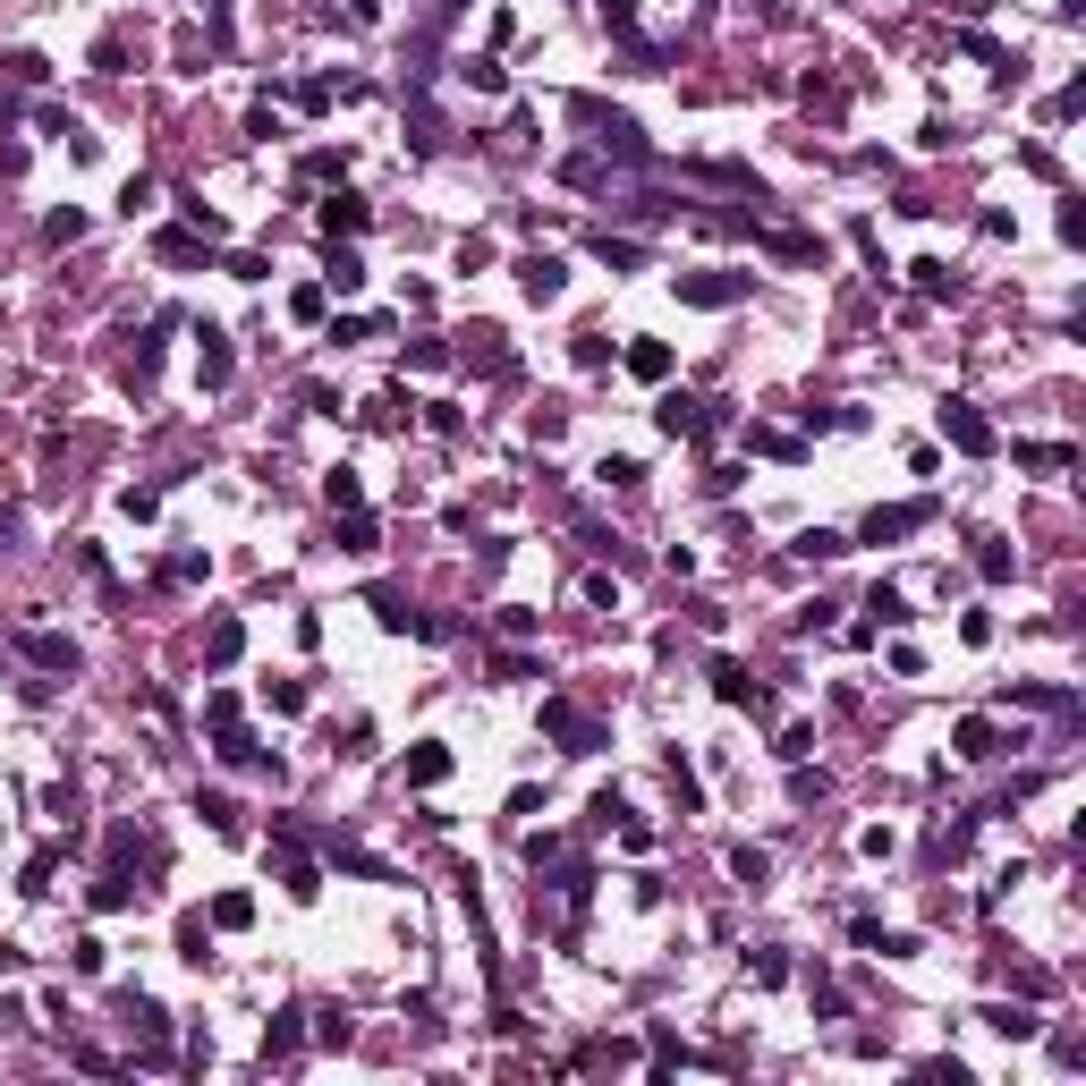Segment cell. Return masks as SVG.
<instances>
[{
    "label": "cell",
    "instance_id": "1",
    "mask_svg": "<svg viewBox=\"0 0 1086 1086\" xmlns=\"http://www.w3.org/2000/svg\"><path fill=\"white\" fill-rule=\"evenodd\" d=\"M942 442H951L959 459H985L993 450V425L976 416V399H942Z\"/></svg>",
    "mask_w": 1086,
    "mask_h": 1086
},
{
    "label": "cell",
    "instance_id": "2",
    "mask_svg": "<svg viewBox=\"0 0 1086 1086\" xmlns=\"http://www.w3.org/2000/svg\"><path fill=\"white\" fill-rule=\"evenodd\" d=\"M543 731L561 738L569 756H595V747H603V731H595V722H586V713H577L569 697H552V704H543Z\"/></svg>",
    "mask_w": 1086,
    "mask_h": 1086
},
{
    "label": "cell",
    "instance_id": "3",
    "mask_svg": "<svg viewBox=\"0 0 1086 1086\" xmlns=\"http://www.w3.org/2000/svg\"><path fill=\"white\" fill-rule=\"evenodd\" d=\"M518 289H527L535 306H552V297L569 289V263L552 256V247H535V256H518Z\"/></svg>",
    "mask_w": 1086,
    "mask_h": 1086
},
{
    "label": "cell",
    "instance_id": "4",
    "mask_svg": "<svg viewBox=\"0 0 1086 1086\" xmlns=\"http://www.w3.org/2000/svg\"><path fill=\"white\" fill-rule=\"evenodd\" d=\"M917 527H934V501H900V510H874V518H866V543H900V535H917Z\"/></svg>",
    "mask_w": 1086,
    "mask_h": 1086
},
{
    "label": "cell",
    "instance_id": "5",
    "mask_svg": "<svg viewBox=\"0 0 1086 1086\" xmlns=\"http://www.w3.org/2000/svg\"><path fill=\"white\" fill-rule=\"evenodd\" d=\"M704 679H713V697H722V704H747V713H772V697H765V688H756L747 671H738L731 654H722V663H713Z\"/></svg>",
    "mask_w": 1086,
    "mask_h": 1086
},
{
    "label": "cell",
    "instance_id": "6",
    "mask_svg": "<svg viewBox=\"0 0 1086 1086\" xmlns=\"http://www.w3.org/2000/svg\"><path fill=\"white\" fill-rule=\"evenodd\" d=\"M679 297H688V306H731V297H747V272H688Z\"/></svg>",
    "mask_w": 1086,
    "mask_h": 1086
},
{
    "label": "cell",
    "instance_id": "7",
    "mask_svg": "<svg viewBox=\"0 0 1086 1086\" xmlns=\"http://www.w3.org/2000/svg\"><path fill=\"white\" fill-rule=\"evenodd\" d=\"M365 222H374V213H365V195H349V188L323 195V238H357Z\"/></svg>",
    "mask_w": 1086,
    "mask_h": 1086
},
{
    "label": "cell",
    "instance_id": "8",
    "mask_svg": "<svg viewBox=\"0 0 1086 1086\" xmlns=\"http://www.w3.org/2000/svg\"><path fill=\"white\" fill-rule=\"evenodd\" d=\"M195 340H204V349H195V383L222 391V383H229V331H213V323H204Z\"/></svg>",
    "mask_w": 1086,
    "mask_h": 1086
},
{
    "label": "cell",
    "instance_id": "9",
    "mask_svg": "<svg viewBox=\"0 0 1086 1086\" xmlns=\"http://www.w3.org/2000/svg\"><path fill=\"white\" fill-rule=\"evenodd\" d=\"M128 1027L154 1044V1061H161V1044H170V1010H161L154 993H128Z\"/></svg>",
    "mask_w": 1086,
    "mask_h": 1086
},
{
    "label": "cell",
    "instance_id": "10",
    "mask_svg": "<svg viewBox=\"0 0 1086 1086\" xmlns=\"http://www.w3.org/2000/svg\"><path fill=\"white\" fill-rule=\"evenodd\" d=\"M951 747L968 756V765H993V756H1002V747H993V722H985V713H968V722L951 731Z\"/></svg>",
    "mask_w": 1086,
    "mask_h": 1086
},
{
    "label": "cell",
    "instance_id": "11",
    "mask_svg": "<svg viewBox=\"0 0 1086 1086\" xmlns=\"http://www.w3.org/2000/svg\"><path fill=\"white\" fill-rule=\"evenodd\" d=\"M408 781H416V790H433V781H450V747H442V738H416V756H408Z\"/></svg>",
    "mask_w": 1086,
    "mask_h": 1086
},
{
    "label": "cell",
    "instance_id": "12",
    "mask_svg": "<svg viewBox=\"0 0 1086 1086\" xmlns=\"http://www.w3.org/2000/svg\"><path fill=\"white\" fill-rule=\"evenodd\" d=\"M154 256H161V263H213V238H195V229H161Z\"/></svg>",
    "mask_w": 1086,
    "mask_h": 1086
},
{
    "label": "cell",
    "instance_id": "13",
    "mask_svg": "<svg viewBox=\"0 0 1086 1086\" xmlns=\"http://www.w3.org/2000/svg\"><path fill=\"white\" fill-rule=\"evenodd\" d=\"M976 1019H985L993 1036H1019V1044H1027V1036H1036V1027H1044V1019H1036V1010H1019V1002H985Z\"/></svg>",
    "mask_w": 1086,
    "mask_h": 1086
},
{
    "label": "cell",
    "instance_id": "14",
    "mask_svg": "<svg viewBox=\"0 0 1086 1086\" xmlns=\"http://www.w3.org/2000/svg\"><path fill=\"white\" fill-rule=\"evenodd\" d=\"M26 654L43 663V671H77V645H68L60 629H34V637H26Z\"/></svg>",
    "mask_w": 1086,
    "mask_h": 1086
},
{
    "label": "cell",
    "instance_id": "15",
    "mask_svg": "<svg viewBox=\"0 0 1086 1086\" xmlns=\"http://www.w3.org/2000/svg\"><path fill=\"white\" fill-rule=\"evenodd\" d=\"M238 654H247V629H238V620H213V637H204V663H213V671H229Z\"/></svg>",
    "mask_w": 1086,
    "mask_h": 1086
},
{
    "label": "cell",
    "instance_id": "16",
    "mask_svg": "<svg viewBox=\"0 0 1086 1086\" xmlns=\"http://www.w3.org/2000/svg\"><path fill=\"white\" fill-rule=\"evenodd\" d=\"M297 1019H306V1010H272V1027H263V1061H289V1053H297V1036H306Z\"/></svg>",
    "mask_w": 1086,
    "mask_h": 1086
},
{
    "label": "cell",
    "instance_id": "17",
    "mask_svg": "<svg viewBox=\"0 0 1086 1086\" xmlns=\"http://www.w3.org/2000/svg\"><path fill=\"white\" fill-rule=\"evenodd\" d=\"M323 289H340V297H357V289H365V263H357V247H331V263H323Z\"/></svg>",
    "mask_w": 1086,
    "mask_h": 1086
},
{
    "label": "cell",
    "instance_id": "18",
    "mask_svg": "<svg viewBox=\"0 0 1086 1086\" xmlns=\"http://www.w3.org/2000/svg\"><path fill=\"white\" fill-rule=\"evenodd\" d=\"M603 154H620V161H645L654 145H645V128H637V120H603Z\"/></svg>",
    "mask_w": 1086,
    "mask_h": 1086
},
{
    "label": "cell",
    "instance_id": "19",
    "mask_svg": "<svg viewBox=\"0 0 1086 1086\" xmlns=\"http://www.w3.org/2000/svg\"><path fill=\"white\" fill-rule=\"evenodd\" d=\"M629 374H637V383H663V374H671V349H663V340H629Z\"/></svg>",
    "mask_w": 1086,
    "mask_h": 1086
},
{
    "label": "cell",
    "instance_id": "20",
    "mask_svg": "<svg viewBox=\"0 0 1086 1086\" xmlns=\"http://www.w3.org/2000/svg\"><path fill=\"white\" fill-rule=\"evenodd\" d=\"M1010 569H1019V561H1010V543H1002V535H976V577H985V586H1002Z\"/></svg>",
    "mask_w": 1086,
    "mask_h": 1086
},
{
    "label": "cell",
    "instance_id": "21",
    "mask_svg": "<svg viewBox=\"0 0 1086 1086\" xmlns=\"http://www.w3.org/2000/svg\"><path fill=\"white\" fill-rule=\"evenodd\" d=\"M323 501H331V510H365V484H357V467H331V476H323Z\"/></svg>",
    "mask_w": 1086,
    "mask_h": 1086
},
{
    "label": "cell",
    "instance_id": "22",
    "mask_svg": "<svg viewBox=\"0 0 1086 1086\" xmlns=\"http://www.w3.org/2000/svg\"><path fill=\"white\" fill-rule=\"evenodd\" d=\"M179 959H188V968L213 959V926H204V917H179Z\"/></svg>",
    "mask_w": 1086,
    "mask_h": 1086
},
{
    "label": "cell",
    "instance_id": "23",
    "mask_svg": "<svg viewBox=\"0 0 1086 1086\" xmlns=\"http://www.w3.org/2000/svg\"><path fill=\"white\" fill-rule=\"evenodd\" d=\"M908 272H917V289H926V297H959V272L942 256H926V263H908Z\"/></svg>",
    "mask_w": 1086,
    "mask_h": 1086
},
{
    "label": "cell",
    "instance_id": "24",
    "mask_svg": "<svg viewBox=\"0 0 1086 1086\" xmlns=\"http://www.w3.org/2000/svg\"><path fill=\"white\" fill-rule=\"evenodd\" d=\"M213 926H222V934L256 926V900H247V892H222V900H213Z\"/></svg>",
    "mask_w": 1086,
    "mask_h": 1086
},
{
    "label": "cell",
    "instance_id": "25",
    "mask_svg": "<svg viewBox=\"0 0 1086 1086\" xmlns=\"http://www.w3.org/2000/svg\"><path fill=\"white\" fill-rule=\"evenodd\" d=\"M195 815H204V824L222 832V840H238V806H229L222 790H204V799H195Z\"/></svg>",
    "mask_w": 1086,
    "mask_h": 1086
},
{
    "label": "cell",
    "instance_id": "26",
    "mask_svg": "<svg viewBox=\"0 0 1086 1086\" xmlns=\"http://www.w3.org/2000/svg\"><path fill=\"white\" fill-rule=\"evenodd\" d=\"M731 874H738V883H747V892H765L772 858H765V849H731Z\"/></svg>",
    "mask_w": 1086,
    "mask_h": 1086
},
{
    "label": "cell",
    "instance_id": "27",
    "mask_svg": "<svg viewBox=\"0 0 1086 1086\" xmlns=\"http://www.w3.org/2000/svg\"><path fill=\"white\" fill-rule=\"evenodd\" d=\"M1070 459H1078L1070 442H1019V467H1070Z\"/></svg>",
    "mask_w": 1086,
    "mask_h": 1086
},
{
    "label": "cell",
    "instance_id": "28",
    "mask_svg": "<svg viewBox=\"0 0 1086 1086\" xmlns=\"http://www.w3.org/2000/svg\"><path fill=\"white\" fill-rule=\"evenodd\" d=\"M374 543H383V527H374L365 510H349V527H340V552H374Z\"/></svg>",
    "mask_w": 1086,
    "mask_h": 1086
},
{
    "label": "cell",
    "instance_id": "29",
    "mask_svg": "<svg viewBox=\"0 0 1086 1086\" xmlns=\"http://www.w3.org/2000/svg\"><path fill=\"white\" fill-rule=\"evenodd\" d=\"M799 552H806V561H840V552H849V535H832V527H806Z\"/></svg>",
    "mask_w": 1086,
    "mask_h": 1086
},
{
    "label": "cell",
    "instance_id": "30",
    "mask_svg": "<svg viewBox=\"0 0 1086 1086\" xmlns=\"http://www.w3.org/2000/svg\"><path fill=\"white\" fill-rule=\"evenodd\" d=\"M663 772H671L679 806H704V790H697V772H688V756H679V747H671V756H663Z\"/></svg>",
    "mask_w": 1086,
    "mask_h": 1086
},
{
    "label": "cell",
    "instance_id": "31",
    "mask_svg": "<svg viewBox=\"0 0 1086 1086\" xmlns=\"http://www.w3.org/2000/svg\"><path fill=\"white\" fill-rule=\"evenodd\" d=\"M459 77H467L476 94H501V86H510V77H501V60H467V68H459Z\"/></svg>",
    "mask_w": 1086,
    "mask_h": 1086
},
{
    "label": "cell",
    "instance_id": "32",
    "mask_svg": "<svg viewBox=\"0 0 1086 1086\" xmlns=\"http://www.w3.org/2000/svg\"><path fill=\"white\" fill-rule=\"evenodd\" d=\"M595 256H603V263H611V272H637V263H645V256H637V247H629V238H595Z\"/></svg>",
    "mask_w": 1086,
    "mask_h": 1086
},
{
    "label": "cell",
    "instance_id": "33",
    "mask_svg": "<svg viewBox=\"0 0 1086 1086\" xmlns=\"http://www.w3.org/2000/svg\"><path fill=\"white\" fill-rule=\"evenodd\" d=\"M866 611H874V620H883V629H900V620H908V603H900L892 586H874V595H866Z\"/></svg>",
    "mask_w": 1086,
    "mask_h": 1086
},
{
    "label": "cell",
    "instance_id": "34",
    "mask_svg": "<svg viewBox=\"0 0 1086 1086\" xmlns=\"http://www.w3.org/2000/svg\"><path fill=\"white\" fill-rule=\"evenodd\" d=\"M772 756H781V765H806V756H815V731H806V722H799V731H781Z\"/></svg>",
    "mask_w": 1086,
    "mask_h": 1086
},
{
    "label": "cell",
    "instance_id": "35",
    "mask_svg": "<svg viewBox=\"0 0 1086 1086\" xmlns=\"http://www.w3.org/2000/svg\"><path fill=\"white\" fill-rule=\"evenodd\" d=\"M595 18H603L611 34H637V9H629V0H595Z\"/></svg>",
    "mask_w": 1086,
    "mask_h": 1086
},
{
    "label": "cell",
    "instance_id": "36",
    "mask_svg": "<svg viewBox=\"0 0 1086 1086\" xmlns=\"http://www.w3.org/2000/svg\"><path fill=\"white\" fill-rule=\"evenodd\" d=\"M52 866H60V849H43V858L26 866V883H18V892H34V900H43V892H52Z\"/></svg>",
    "mask_w": 1086,
    "mask_h": 1086
},
{
    "label": "cell",
    "instance_id": "37",
    "mask_svg": "<svg viewBox=\"0 0 1086 1086\" xmlns=\"http://www.w3.org/2000/svg\"><path fill=\"white\" fill-rule=\"evenodd\" d=\"M43 238H52V247H68V238H86V213H52V222H43Z\"/></svg>",
    "mask_w": 1086,
    "mask_h": 1086
},
{
    "label": "cell",
    "instance_id": "38",
    "mask_svg": "<svg viewBox=\"0 0 1086 1086\" xmlns=\"http://www.w3.org/2000/svg\"><path fill=\"white\" fill-rule=\"evenodd\" d=\"M365 425H383V433H391V425H399V391H374V399H365Z\"/></svg>",
    "mask_w": 1086,
    "mask_h": 1086
},
{
    "label": "cell",
    "instance_id": "39",
    "mask_svg": "<svg viewBox=\"0 0 1086 1086\" xmlns=\"http://www.w3.org/2000/svg\"><path fill=\"white\" fill-rule=\"evenodd\" d=\"M120 510H128V518H154L161 493H154V484H128V493H120Z\"/></svg>",
    "mask_w": 1086,
    "mask_h": 1086
},
{
    "label": "cell",
    "instance_id": "40",
    "mask_svg": "<svg viewBox=\"0 0 1086 1086\" xmlns=\"http://www.w3.org/2000/svg\"><path fill=\"white\" fill-rule=\"evenodd\" d=\"M204 722H213V731H229V722H238V697H229V688H213V697H204Z\"/></svg>",
    "mask_w": 1086,
    "mask_h": 1086
},
{
    "label": "cell",
    "instance_id": "41",
    "mask_svg": "<svg viewBox=\"0 0 1086 1086\" xmlns=\"http://www.w3.org/2000/svg\"><path fill=\"white\" fill-rule=\"evenodd\" d=\"M577 365H611V340H603V331H577Z\"/></svg>",
    "mask_w": 1086,
    "mask_h": 1086
},
{
    "label": "cell",
    "instance_id": "42",
    "mask_svg": "<svg viewBox=\"0 0 1086 1086\" xmlns=\"http://www.w3.org/2000/svg\"><path fill=\"white\" fill-rule=\"evenodd\" d=\"M747 968H756V985H781V976H790V959H781V951H756Z\"/></svg>",
    "mask_w": 1086,
    "mask_h": 1086
},
{
    "label": "cell",
    "instance_id": "43",
    "mask_svg": "<svg viewBox=\"0 0 1086 1086\" xmlns=\"http://www.w3.org/2000/svg\"><path fill=\"white\" fill-rule=\"evenodd\" d=\"M272 713H306V688H297V679H272Z\"/></svg>",
    "mask_w": 1086,
    "mask_h": 1086
}]
</instances>
